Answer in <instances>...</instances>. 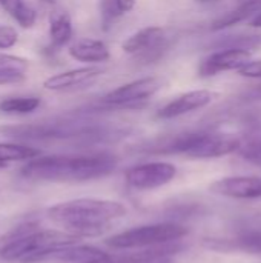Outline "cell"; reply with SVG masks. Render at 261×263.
<instances>
[{
	"mask_svg": "<svg viewBox=\"0 0 261 263\" xmlns=\"http://www.w3.org/2000/svg\"><path fill=\"white\" fill-rule=\"evenodd\" d=\"M0 5L11 17L23 28H31L35 23L37 14L25 0H0Z\"/></svg>",
	"mask_w": 261,
	"mask_h": 263,
	"instance_id": "obj_20",
	"label": "cell"
},
{
	"mask_svg": "<svg viewBox=\"0 0 261 263\" xmlns=\"http://www.w3.org/2000/svg\"><path fill=\"white\" fill-rule=\"evenodd\" d=\"M163 88V79L151 76L122 85L102 97L98 108L118 109V108H138L142 102L151 99Z\"/></svg>",
	"mask_w": 261,
	"mask_h": 263,
	"instance_id": "obj_7",
	"label": "cell"
},
{
	"mask_svg": "<svg viewBox=\"0 0 261 263\" xmlns=\"http://www.w3.org/2000/svg\"><path fill=\"white\" fill-rule=\"evenodd\" d=\"M18 34L12 26H0V49H8L12 48L17 43Z\"/></svg>",
	"mask_w": 261,
	"mask_h": 263,
	"instance_id": "obj_25",
	"label": "cell"
},
{
	"mask_svg": "<svg viewBox=\"0 0 261 263\" xmlns=\"http://www.w3.org/2000/svg\"><path fill=\"white\" fill-rule=\"evenodd\" d=\"M40 106V99L32 96H23V97H8L0 102V111L5 114H29L35 111Z\"/></svg>",
	"mask_w": 261,
	"mask_h": 263,
	"instance_id": "obj_22",
	"label": "cell"
},
{
	"mask_svg": "<svg viewBox=\"0 0 261 263\" xmlns=\"http://www.w3.org/2000/svg\"><path fill=\"white\" fill-rule=\"evenodd\" d=\"M69 55L78 62L100 63L109 59V49L102 40L95 39H80L69 46Z\"/></svg>",
	"mask_w": 261,
	"mask_h": 263,
	"instance_id": "obj_14",
	"label": "cell"
},
{
	"mask_svg": "<svg viewBox=\"0 0 261 263\" xmlns=\"http://www.w3.org/2000/svg\"><path fill=\"white\" fill-rule=\"evenodd\" d=\"M200 3H212V2H218V0H197Z\"/></svg>",
	"mask_w": 261,
	"mask_h": 263,
	"instance_id": "obj_29",
	"label": "cell"
},
{
	"mask_svg": "<svg viewBox=\"0 0 261 263\" xmlns=\"http://www.w3.org/2000/svg\"><path fill=\"white\" fill-rule=\"evenodd\" d=\"M209 190L214 194L237 199V200H258L261 199L260 176H231L215 180Z\"/></svg>",
	"mask_w": 261,
	"mask_h": 263,
	"instance_id": "obj_10",
	"label": "cell"
},
{
	"mask_svg": "<svg viewBox=\"0 0 261 263\" xmlns=\"http://www.w3.org/2000/svg\"><path fill=\"white\" fill-rule=\"evenodd\" d=\"M177 177V168L168 162H148L134 165L125 173V182L129 188L149 191L171 183Z\"/></svg>",
	"mask_w": 261,
	"mask_h": 263,
	"instance_id": "obj_9",
	"label": "cell"
},
{
	"mask_svg": "<svg viewBox=\"0 0 261 263\" xmlns=\"http://www.w3.org/2000/svg\"><path fill=\"white\" fill-rule=\"evenodd\" d=\"M5 134L17 139H35V140H80L86 143L111 142L122 139L128 134V129L114 128L94 122L65 120V122H43L29 123L22 126L2 128Z\"/></svg>",
	"mask_w": 261,
	"mask_h": 263,
	"instance_id": "obj_4",
	"label": "cell"
},
{
	"mask_svg": "<svg viewBox=\"0 0 261 263\" xmlns=\"http://www.w3.org/2000/svg\"><path fill=\"white\" fill-rule=\"evenodd\" d=\"M261 12V0H245L237 8L228 11L226 14L220 15L217 20H214L211 29L212 31H222L225 28L238 25L240 22H245L248 18H254L257 14Z\"/></svg>",
	"mask_w": 261,
	"mask_h": 263,
	"instance_id": "obj_15",
	"label": "cell"
},
{
	"mask_svg": "<svg viewBox=\"0 0 261 263\" xmlns=\"http://www.w3.org/2000/svg\"><path fill=\"white\" fill-rule=\"evenodd\" d=\"M29 69V62L23 57L0 52V85L23 82Z\"/></svg>",
	"mask_w": 261,
	"mask_h": 263,
	"instance_id": "obj_16",
	"label": "cell"
},
{
	"mask_svg": "<svg viewBox=\"0 0 261 263\" xmlns=\"http://www.w3.org/2000/svg\"><path fill=\"white\" fill-rule=\"evenodd\" d=\"M82 237L65 230H40L35 222H26L6 234L0 259L6 262L42 263L49 254L77 245Z\"/></svg>",
	"mask_w": 261,
	"mask_h": 263,
	"instance_id": "obj_3",
	"label": "cell"
},
{
	"mask_svg": "<svg viewBox=\"0 0 261 263\" xmlns=\"http://www.w3.org/2000/svg\"><path fill=\"white\" fill-rule=\"evenodd\" d=\"M40 156V151L20 143H0V163L6 165L9 162H18V160H31Z\"/></svg>",
	"mask_w": 261,
	"mask_h": 263,
	"instance_id": "obj_21",
	"label": "cell"
},
{
	"mask_svg": "<svg viewBox=\"0 0 261 263\" xmlns=\"http://www.w3.org/2000/svg\"><path fill=\"white\" fill-rule=\"evenodd\" d=\"M117 163V157L109 153L38 156L22 168L20 176L34 182H88L109 176Z\"/></svg>",
	"mask_w": 261,
	"mask_h": 263,
	"instance_id": "obj_1",
	"label": "cell"
},
{
	"mask_svg": "<svg viewBox=\"0 0 261 263\" xmlns=\"http://www.w3.org/2000/svg\"><path fill=\"white\" fill-rule=\"evenodd\" d=\"M135 6V0H100V14L103 23L108 25L123 14L132 11Z\"/></svg>",
	"mask_w": 261,
	"mask_h": 263,
	"instance_id": "obj_23",
	"label": "cell"
},
{
	"mask_svg": "<svg viewBox=\"0 0 261 263\" xmlns=\"http://www.w3.org/2000/svg\"><path fill=\"white\" fill-rule=\"evenodd\" d=\"M122 48L125 52L135 55L137 60L151 63L163 57L169 48V39L163 28L148 26L128 37Z\"/></svg>",
	"mask_w": 261,
	"mask_h": 263,
	"instance_id": "obj_8",
	"label": "cell"
},
{
	"mask_svg": "<svg viewBox=\"0 0 261 263\" xmlns=\"http://www.w3.org/2000/svg\"><path fill=\"white\" fill-rule=\"evenodd\" d=\"M105 68L100 66H83L65 72L51 76L43 82V86L49 91H69L91 85L100 76H103Z\"/></svg>",
	"mask_w": 261,
	"mask_h": 263,
	"instance_id": "obj_12",
	"label": "cell"
},
{
	"mask_svg": "<svg viewBox=\"0 0 261 263\" xmlns=\"http://www.w3.org/2000/svg\"><path fill=\"white\" fill-rule=\"evenodd\" d=\"M237 153L246 162L261 168V125H252L245 131Z\"/></svg>",
	"mask_w": 261,
	"mask_h": 263,
	"instance_id": "obj_17",
	"label": "cell"
},
{
	"mask_svg": "<svg viewBox=\"0 0 261 263\" xmlns=\"http://www.w3.org/2000/svg\"><path fill=\"white\" fill-rule=\"evenodd\" d=\"M3 168H6V165H3V163H0V170H3Z\"/></svg>",
	"mask_w": 261,
	"mask_h": 263,
	"instance_id": "obj_31",
	"label": "cell"
},
{
	"mask_svg": "<svg viewBox=\"0 0 261 263\" xmlns=\"http://www.w3.org/2000/svg\"><path fill=\"white\" fill-rule=\"evenodd\" d=\"M240 137L226 133H186L148 148L157 154H183L192 159H218L237 153Z\"/></svg>",
	"mask_w": 261,
	"mask_h": 263,
	"instance_id": "obj_5",
	"label": "cell"
},
{
	"mask_svg": "<svg viewBox=\"0 0 261 263\" xmlns=\"http://www.w3.org/2000/svg\"><path fill=\"white\" fill-rule=\"evenodd\" d=\"M126 213V206L120 202L92 197L62 202L46 210L49 220L82 239L102 234Z\"/></svg>",
	"mask_w": 261,
	"mask_h": 263,
	"instance_id": "obj_2",
	"label": "cell"
},
{
	"mask_svg": "<svg viewBox=\"0 0 261 263\" xmlns=\"http://www.w3.org/2000/svg\"><path fill=\"white\" fill-rule=\"evenodd\" d=\"M238 74L249 79H261V60H251L238 69Z\"/></svg>",
	"mask_w": 261,
	"mask_h": 263,
	"instance_id": "obj_26",
	"label": "cell"
},
{
	"mask_svg": "<svg viewBox=\"0 0 261 263\" xmlns=\"http://www.w3.org/2000/svg\"><path fill=\"white\" fill-rule=\"evenodd\" d=\"M188 236V228L178 223H152L131 228L106 239V245L112 250H143L180 242Z\"/></svg>",
	"mask_w": 261,
	"mask_h": 263,
	"instance_id": "obj_6",
	"label": "cell"
},
{
	"mask_svg": "<svg viewBox=\"0 0 261 263\" xmlns=\"http://www.w3.org/2000/svg\"><path fill=\"white\" fill-rule=\"evenodd\" d=\"M251 26L252 28H261V12L257 14L254 18H251Z\"/></svg>",
	"mask_w": 261,
	"mask_h": 263,
	"instance_id": "obj_27",
	"label": "cell"
},
{
	"mask_svg": "<svg viewBox=\"0 0 261 263\" xmlns=\"http://www.w3.org/2000/svg\"><path fill=\"white\" fill-rule=\"evenodd\" d=\"M211 46L215 49H245V51L254 52L261 46V34L226 35V37L215 40Z\"/></svg>",
	"mask_w": 261,
	"mask_h": 263,
	"instance_id": "obj_19",
	"label": "cell"
},
{
	"mask_svg": "<svg viewBox=\"0 0 261 263\" xmlns=\"http://www.w3.org/2000/svg\"><path fill=\"white\" fill-rule=\"evenodd\" d=\"M49 37L52 48L58 49L72 39V23L66 12H54L49 23Z\"/></svg>",
	"mask_w": 261,
	"mask_h": 263,
	"instance_id": "obj_18",
	"label": "cell"
},
{
	"mask_svg": "<svg viewBox=\"0 0 261 263\" xmlns=\"http://www.w3.org/2000/svg\"><path fill=\"white\" fill-rule=\"evenodd\" d=\"M249 51L245 49H218L202 60L198 66V74L202 77H211L218 72L240 69L243 65L251 62Z\"/></svg>",
	"mask_w": 261,
	"mask_h": 263,
	"instance_id": "obj_11",
	"label": "cell"
},
{
	"mask_svg": "<svg viewBox=\"0 0 261 263\" xmlns=\"http://www.w3.org/2000/svg\"><path fill=\"white\" fill-rule=\"evenodd\" d=\"M228 248L251 254H261V231H248L235 240H229Z\"/></svg>",
	"mask_w": 261,
	"mask_h": 263,
	"instance_id": "obj_24",
	"label": "cell"
},
{
	"mask_svg": "<svg viewBox=\"0 0 261 263\" xmlns=\"http://www.w3.org/2000/svg\"><path fill=\"white\" fill-rule=\"evenodd\" d=\"M212 97H214V94L208 89H195V91L185 92V94L175 97L174 100L168 102L157 112V117L163 119V120L182 117L185 114H189V112H194V111H198V109L208 106L211 103Z\"/></svg>",
	"mask_w": 261,
	"mask_h": 263,
	"instance_id": "obj_13",
	"label": "cell"
},
{
	"mask_svg": "<svg viewBox=\"0 0 261 263\" xmlns=\"http://www.w3.org/2000/svg\"><path fill=\"white\" fill-rule=\"evenodd\" d=\"M40 2H43V3H46V5H54V3H55V0H40Z\"/></svg>",
	"mask_w": 261,
	"mask_h": 263,
	"instance_id": "obj_28",
	"label": "cell"
},
{
	"mask_svg": "<svg viewBox=\"0 0 261 263\" xmlns=\"http://www.w3.org/2000/svg\"><path fill=\"white\" fill-rule=\"evenodd\" d=\"M157 263H172V260L171 259H165V260H160V262Z\"/></svg>",
	"mask_w": 261,
	"mask_h": 263,
	"instance_id": "obj_30",
	"label": "cell"
}]
</instances>
